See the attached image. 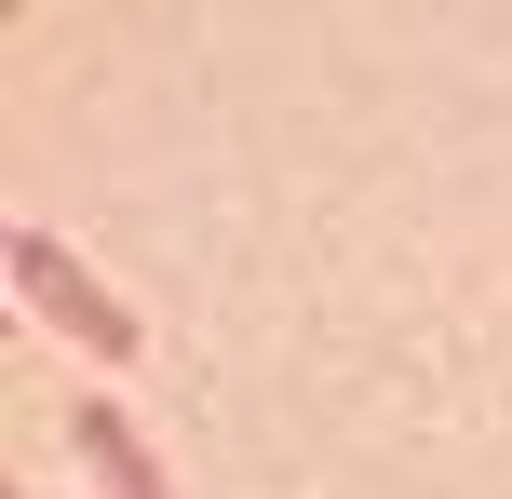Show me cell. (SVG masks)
Masks as SVG:
<instances>
[{
    "instance_id": "2",
    "label": "cell",
    "mask_w": 512,
    "mask_h": 499,
    "mask_svg": "<svg viewBox=\"0 0 512 499\" xmlns=\"http://www.w3.org/2000/svg\"><path fill=\"white\" fill-rule=\"evenodd\" d=\"M81 459H95V473H108V499H162V473H149V446H135V419H122V405H81Z\"/></svg>"
},
{
    "instance_id": "1",
    "label": "cell",
    "mask_w": 512,
    "mask_h": 499,
    "mask_svg": "<svg viewBox=\"0 0 512 499\" xmlns=\"http://www.w3.org/2000/svg\"><path fill=\"white\" fill-rule=\"evenodd\" d=\"M14 284L41 297V311L68 324V338H95L108 365H122V351H135V311H122V297H108V284H95V270H81V257H68V243H54V230H14Z\"/></svg>"
}]
</instances>
